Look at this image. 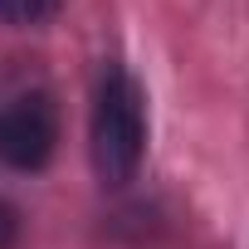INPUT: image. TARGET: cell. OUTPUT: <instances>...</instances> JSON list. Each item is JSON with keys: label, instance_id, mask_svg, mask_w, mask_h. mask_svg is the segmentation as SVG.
Instances as JSON below:
<instances>
[{"label": "cell", "instance_id": "cell-2", "mask_svg": "<svg viewBox=\"0 0 249 249\" xmlns=\"http://www.w3.org/2000/svg\"><path fill=\"white\" fill-rule=\"evenodd\" d=\"M59 147V107L44 93H20L0 103V161L15 171H39Z\"/></svg>", "mask_w": 249, "mask_h": 249}, {"label": "cell", "instance_id": "cell-4", "mask_svg": "<svg viewBox=\"0 0 249 249\" xmlns=\"http://www.w3.org/2000/svg\"><path fill=\"white\" fill-rule=\"evenodd\" d=\"M15 239H20V215L0 200V249H15Z\"/></svg>", "mask_w": 249, "mask_h": 249}, {"label": "cell", "instance_id": "cell-3", "mask_svg": "<svg viewBox=\"0 0 249 249\" xmlns=\"http://www.w3.org/2000/svg\"><path fill=\"white\" fill-rule=\"evenodd\" d=\"M59 10V0H0V20L5 25H39Z\"/></svg>", "mask_w": 249, "mask_h": 249}, {"label": "cell", "instance_id": "cell-1", "mask_svg": "<svg viewBox=\"0 0 249 249\" xmlns=\"http://www.w3.org/2000/svg\"><path fill=\"white\" fill-rule=\"evenodd\" d=\"M147 152V98L137 78L107 64L93 93V166L107 186H127Z\"/></svg>", "mask_w": 249, "mask_h": 249}]
</instances>
